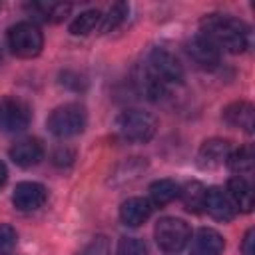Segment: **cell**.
<instances>
[{"mask_svg":"<svg viewBox=\"0 0 255 255\" xmlns=\"http://www.w3.org/2000/svg\"><path fill=\"white\" fill-rule=\"evenodd\" d=\"M201 36L211 40L219 50L241 54L249 48V28L229 14H205L199 22Z\"/></svg>","mask_w":255,"mask_h":255,"instance_id":"6da1fadb","label":"cell"},{"mask_svg":"<svg viewBox=\"0 0 255 255\" xmlns=\"http://www.w3.org/2000/svg\"><path fill=\"white\" fill-rule=\"evenodd\" d=\"M157 122L143 110H126L114 122V131L122 141L145 143L155 135Z\"/></svg>","mask_w":255,"mask_h":255,"instance_id":"7a4b0ae2","label":"cell"},{"mask_svg":"<svg viewBox=\"0 0 255 255\" xmlns=\"http://www.w3.org/2000/svg\"><path fill=\"white\" fill-rule=\"evenodd\" d=\"M86 122H88L86 108L76 102H70L64 106H58L48 116L46 126L56 137H72V135H78L84 131Z\"/></svg>","mask_w":255,"mask_h":255,"instance_id":"3957f363","label":"cell"},{"mask_svg":"<svg viewBox=\"0 0 255 255\" xmlns=\"http://www.w3.org/2000/svg\"><path fill=\"white\" fill-rule=\"evenodd\" d=\"M155 243L165 255H177L191 239L189 225L179 217H161L153 229Z\"/></svg>","mask_w":255,"mask_h":255,"instance_id":"277c9868","label":"cell"},{"mask_svg":"<svg viewBox=\"0 0 255 255\" xmlns=\"http://www.w3.org/2000/svg\"><path fill=\"white\" fill-rule=\"evenodd\" d=\"M8 46L18 58H36L44 48V36L32 22H18L8 30Z\"/></svg>","mask_w":255,"mask_h":255,"instance_id":"5b68a950","label":"cell"},{"mask_svg":"<svg viewBox=\"0 0 255 255\" xmlns=\"http://www.w3.org/2000/svg\"><path fill=\"white\" fill-rule=\"evenodd\" d=\"M32 110L30 106L16 98V96H4L0 98V131L16 133L30 126Z\"/></svg>","mask_w":255,"mask_h":255,"instance_id":"8992f818","label":"cell"},{"mask_svg":"<svg viewBox=\"0 0 255 255\" xmlns=\"http://www.w3.org/2000/svg\"><path fill=\"white\" fill-rule=\"evenodd\" d=\"M145 66L169 88L183 82V68L179 60L165 48H153L145 60Z\"/></svg>","mask_w":255,"mask_h":255,"instance_id":"52a82bcc","label":"cell"},{"mask_svg":"<svg viewBox=\"0 0 255 255\" xmlns=\"http://www.w3.org/2000/svg\"><path fill=\"white\" fill-rule=\"evenodd\" d=\"M185 52H187V56L195 62V66L197 68H201V70H215L217 66H219V62H221V50L211 42V40H207L205 36H201V34H195V36H191L189 40H187V44H185Z\"/></svg>","mask_w":255,"mask_h":255,"instance_id":"ba28073f","label":"cell"},{"mask_svg":"<svg viewBox=\"0 0 255 255\" xmlns=\"http://www.w3.org/2000/svg\"><path fill=\"white\" fill-rule=\"evenodd\" d=\"M48 199V189L38 181H20L14 187L12 203L20 211H36Z\"/></svg>","mask_w":255,"mask_h":255,"instance_id":"9c48e42d","label":"cell"},{"mask_svg":"<svg viewBox=\"0 0 255 255\" xmlns=\"http://www.w3.org/2000/svg\"><path fill=\"white\" fill-rule=\"evenodd\" d=\"M231 151H233V143L229 139L211 137V139H205L201 143L197 159H199V165L203 169H215V167H221L223 163H227Z\"/></svg>","mask_w":255,"mask_h":255,"instance_id":"30bf717a","label":"cell"},{"mask_svg":"<svg viewBox=\"0 0 255 255\" xmlns=\"http://www.w3.org/2000/svg\"><path fill=\"white\" fill-rule=\"evenodd\" d=\"M203 209L217 221H231L237 213L233 201L229 199L227 191L221 189V187H209L205 191V203H203Z\"/></svg>","mask_w":255,"mask_h":255,"instance_id":"8fae6325","label":"cell"},{"mask_svg":"<svg viewBox=\"0 0 255 255\" xmlns=\"http://www.w3.org/2000/svg\"><path fill=\"white\" fill-rule=\"evenodd\" d=\"M151 201L145 197H128L122 205H120V219L124 225L128 227H139L141 223H145L151 215Z\"/></svg>","mask_w":255,"mask_h":255,"instance_id":"7c38bea8","label":"cell"},{"mask_svg":"<svg viewBox=\"0 0 255 255\" xmlns=\"http://www.w3.org/2000/svg\"><path fill=\"white\" fill-rule=\"evenodd\" d=\"M44 157V145L36 137H26L10 147V159L20 167H32Z\"/></svg>","mask_w":255,"mask_h":255,"instance_id":"4fadbf2b","label":"cell"},{"mask_svg":"<svg viewBox=\"0 0 255 255\" xmlns=\"http://www.w3.org/2000/svg\"><path fill=\"white\" fill-rule=\"evenodd\" d=\"M223 247H225V241H223L221 233H217L215 229H209V227H201L191 237L189 255H221Z\"/></svg>","mask_w":255,"mask_h":255,"instance_id":"5bb4252c","label":"cell"},{"mask_svg":"<svg viewBox=\"0 0 255 255\" xmlns=\"http://www.w3.org/2000/svg\"><path fill=\"white\" fill-rule=\"evenodd\" d=\"M223 120L231 128L243 129L245 133H253V128H255V110H253V106L249 102L239 100V102L229 104L223 110Z\"/></svg>","mask_w":255,"mask_h":255,"instance_id":"9a60e30c","label":"cell"},{"mask_svg":"<svg viewBox=\"0 0 255 255\" xmlns=\"http://www.w3.org/2000/svg\"><path fill=\"white\" fill-rule=\"evenodd\" d=\"M135 88H137V92L141 94V96H145L147 100H151V102H157V100H161L165 94H167V86L145 66V64H141L137 70H135Z\"/></svg>","mask_w":255,"mask_h":255,"instance_id":"2e32d148","label":"cell"},{"mask_svg":"<svg viewBox=\"0 0 255 255\" xmlns=\"http://www.w3.org/2000/svg\"><path fill=\"white\" fill-rule=\"evenodd\" d=\"M225 191H227V195L233 201V205H235L237 211L249 213L253 209V189H251V183L245 177L233 175L227 181V189Z\"/></svg>","mask_w":255,"mask_h":255,"instance_id":"e0dca14e","label":"cell"},{"mask_svg":"<svg viewBox=\"0 0 255 255\" xmlns=\"http://www.w3.org/2000/svg\"><path fill=\"white\" fill-rule=\"evenodd\" d=\"M24 8L36 20H42V22H62L70 14L72 4H64V2H28Z\"/></svg>","mask_w":255,"mask_h":255,"instance_id":"ac0fdd59","label":"cell"},{"mask_svg":"<svg viewBox=\"0 0 255 255\" xmlns=\"http://www.w3.org/2000/svg\"><path fill=\"white\" fill-rule=\"evenodd\" d=\"M145 165H147V163H145L143 157H128L126 161H122V163L114 169L110 181L116 183V185L126 183V181L129 183V181H133V179L139 177V173L145 169Z\"/></svg>","mask_w":255,"mask_h":255,"instance_id":"d6986e66","label":"cell"},{"mask_svg":"<svg viewBox=\"0 0 255 255\" xmlns=\"http://www.w3.org/2000/svg\"><path fill=\"white\" fill-rule=\"evenodd\" d=\"M179 195V185L173 179H157L149 185V201L151 205H167Z\"/></svg>","mask_w":255,"mask_h":255,"instance_id":"ffe728a7","label":"cell"},{"mask_svg":"<svg viewBox=\"0 0 255 255\" xmlns=\"http://www.w3.org/2000/svg\"><path fill=\"white\" fill-rule=\"evenodd\" d=\"M205 191L207 189L199 181H187L183 187H179V195H181L185 209L191 213H199L205 203Z\"/></svg>","mask_w":255,"mask_h":255,"instance_id":"44dd1931","label":"cell"},{"mask_svg":"<svg viewBox=\"0 0 255 255\" xmlns=\"http://www.w3.org/2000/svg\"><path fill=\"white\" fill-rule=\"evenodd\" d=\"M253 163H255V155H253L251 145H241L237 149L233 147V151L229 153V159H227V165L241 177L253 171Z\"/></svg>","mask_w":255,"mask_h":255,"instance_id":"7402d4cb","label":"cell"},{"mask_svg":"<svg viewBox=\"0 0 255 255\" xmlns=\"http://www.w3.org/2000/svg\"><path fill=\"white\" fill-rule=\"evenodd\" d=\"M100 22H102L100 10H86L74 18V22L70 24V32L74 36H88L90 32H94L100 26Z\"/></svg>","mask_w":255,"mask_h":255,"instance_id":"603a6c76","label":"cell"},{"mask_svg":"<svg viewBox=\"0 0 255 255\" xmlns=\"http://www.w3.org/2000/svg\"><path fill=\"white\" fill-rule=\"evenodd\" d=\"M129 12V6L126 2H116L110 6V10L106 14H102V22H100V32L106 34V32H112L116 30L128 16Z\"/></svg>","mask_w":255,"mask_h":255,"instance_id":"cb8c5ba5","label":"cell"},{"mask_svg":"<svg viewBox=\"0 0 255 255\" xmlns=\"http://www.w3.org/2000/svg\"><path fill=\"white\" fill-rule=\"evenodd\" d=\"M116 255H147V245L137 237H122Z\"/></svg>","mask_w":255,"mask_h":255,"instance_id":"d4e9b609","label":"cell"},{"mask_svg":"<svg viewBox=\"0 0 255 255\" xmlns=\"http://www.w3.org/2000/svg\"><path fill=\"white\" fill-rule=\"evenodd\" d=\"M16 231L8 223H0V255H10L16 247Z\"/></svg>","mask_w":255,"mask_h":255,"instance_id":"484cf974","label":"cell"},{"mask_svg":"<svg viewBox=\"0 0 255 255\" xmlns=\"http://www.w3.org/2000/svg\"><path fill=\"white\" fill-rule=\"evenodd\" d=\"M78 255H112L108 237H104V235L94 237L88 245H84V249H82Z\"/></svg>","mask_w":255,"mask_h":255,"instance_id":"4316f807","label":"cell"},{"mask_svg":"<svg viewBox=\"0 0 255 255\" xmlns=\"http://www.w3.org/2000/svg\"><path fill=\"white\" fill-rule=\"evenodd\" d=\"M62 80V86H66V88H72V90H76V92H80V90H84L86 88V78L82 76V74H78V72H72V70H66V72H62V76H60Z\"/></svg>","mask_w":255,"mask_h":255,"instance_id":"83f0119b","label":"cell"},{"mask_svg":"<svg viewBox=\"0 0 255 255\" xmlns=\"http://www.w3.org/2000/svg\"><path fill=\"white\" fill-rule=\"evenodd\" d=\"M52 159H54V163H56V165H60V167L70 165V163L74 161V151H72L70 147H58V149L54 151Z\"/></svg>","mask_w":255,"mask_h":255,"instance_id":"f1b7e54d","label":"cell"},{"mask_svg":"<svg viewBox=\"0 0 255 255\" xmlns=\"http://www.w3.org/2000/svg\"><path fill=\"white\" fill-rule=\"evenodd\" d=\"M241 253L243 255H255V229H249L241 241Z\"/></svg>","mask_w":255,"mask_h":255,"instance_id":"f546056e","label":"cell"},{"mask_svg":"<svg viewBox=\"0 0 255 255\" xmlns=\"http://www.w3.org/2000/svg\"><path fill=\"white\" fill-rule=\"evenodd\" d=\"M6 177H8V169H6V165H4V161H0V187L4 185V181H6Z\"/></svg>","mask_w":255,"mask_h":255,"instance_id":"4dcf8cb0","label":"cell"},{"mask_svg":"<svg viewBox=\"0 0 255 255\" xmlns=\"http://www.w3.org/2000/svg\"><path fill=\"white\" fill-rule=\"evenodd\" d=\"M0 62H2V50H0Z\"/></svg>","mask_w":255,"mask_h":255,"instance_id":"1f68e13d","label":"cell"}]
</instances>
